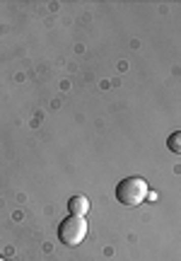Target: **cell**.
Here are the masks:
<instances>
[{"instance_id":"4","label":"cell","mask_w":181,"mask_h":261,"mask_svg":"<svg viewBox=\"0 0 181 261\" xmlns=\"http://www.w3.org/2000/svg\"><path fill=\"white\" fill-rule=\"evenodd\" d=\"M167 148L172 150L174 155H181V130H174L172 136L167 138Z\"/></svg>"},{"instance_id":"2","label":"cell","mask_w":181,"mask_h":261,"mask_svg":"<svg viewBox=\"0 0 181 261\" xmlns=\"http://www.w3.org/2000/svg\"><path fill=\"white\" fill-rule=\"evenodd\" d=\"M87 237V220L82 215H68L66 220L58 225V242L66 247H77Z\"/></svg>"},{"instance_id":"3","label":"cell","mask_w":181,"mask_h":261,"mask_svg":"<svg viewBox=\"0 0 181 261\" xmlns=\"http://www.w3.org/2000/svg\"><path fill=\"white\" fill-rule=\"evenodd\" d=\"M68 211H70V215H82L85 218V213L89 211V201H87L85 196H73L68 201Z\"/></svg>"},{"instance_id":"5","label":"cell","mask_w":181,"mask_h":261,"mask_svg":"<svg viewBox=\"0 0 181 261\" xmlns=\"http://www.w3.org/2000/svg\"><path fill=\"white\" fill-rule=\"evenodd\" d=\"M0 261H5V259H0Z\"/></svg>"},{"instance_id":"1","label":"cell","mask_w":181,"mask_h":261,"mask_svg":"<svg viewBox=\"0 0 181 261\" xmlns=\"http://www.w3.org/2000/svg\"><path fill=\"white\" fill-rule=\"evenodd\" d=\"M147 191L150 189H147V181L143 177H126L116 184V201L121 205L133 208V205H140L147 198Z\"/></svg>"}]
</instances>
